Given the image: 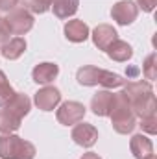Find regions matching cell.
Returning a JSON list of instances; mask_svg holds the SVG:
<instances>
[{
    "instance_id": "obj_2",
    "label": "cell",
    "mask_w": 157,
    "mask_h": 159,
    "mask_svg": "<svg viewBox=\"0 0 157 159\" xmlns=\"http://www.w3.org/2000/svg\"><path fill=\"white\" fill-rule=\"evenodd\" d=\"M111 124H113V129L120 133V135H128L135 129L137 126V117L129 106V100L126 98V94L120 91L115 93V100H113V106H111Z\"/></svg>"
},
{
    "instance_id": "obj_27",
    "label": "cell",
    "mask_w": 157,
    "mask_h": 159,
    "mask_svg": "<svg viewBox=\"0 0 157 159\" xmlns=\"http://www.w3.org/2000/svg\"><path fill=\"white\" fill-rule=\"evenodd\" d=\"M79 159H102V157H100L98 154H94V152H85Z\"/></svg>"
},
{
    "instance_id": "obj_12",
    "label": "cell",
    "mask_w": 157,
    "mask_h": 159,
    "mask_svg": "<svg viewBox=\"0 0 157 159\" xmlns=\"http://www.w3.org/2000/svg\"><path fill=\"white\" fill-rule=\"evenodd\" d=\"M59 74V67L56 63H50V61H44V63H39L34 67L32 70V80L39 85H48L52 83L54 80L57 78Z\"/></svg>"
},
{
    "instance_id": "obj_28",
    "label": "cell",
    "mask_w": 157,
    "mask_h": 159,
    "mask_svg": "<svg viewBox=\"0 0 157 159\" xmlns=\"http://www.w3.org/2000/svg\"><path fill=\"white\" fill-rule=\"evenodd\" d=\"M139 74V69H129V76H137Z\"/></svg>"
},
{
    "instance_id": "obj_19",
    "label": "cell",
    "mask_w": 157,
    "mask_h": 159,
    "mask_svg": "<svg viewBox=\"0 0 157 159\" xmlns=\"http://www.w3.org/2000/svg\"><path fill=\"white\" fill-rule=\"evenodd\" d=\"M22 120L17 119L15 115H11L6 109H0V133H13L20 128Z\"/></svg>"
},
{
    "instance_id": "obj_1",
    "label": "cell",
    "mask_w": 157,
    "mask_h": 159,
    "mask_svg": "<svg viewBox=\"0 0 157 159\" xmlns=\"http://www.w3.org/2000/svg\"><path fill=\"white\" fill-rule=\"evenodd\" d=\"M122 93L129 100V106L135 113V117L144 119L155 115L157 104H155V94L152 89L150 81H128L122 85Z\"/></svg>"
},
{
    "instance_id": "obj_24",
    "label": "cell",
    "mask_w": 157,
    "mask_h": 159,
    "mask_svg": "<svg viewBox=\"0 0 157 159\" xmlns=\"http://www.w3.org/2000/svg\"><path fill=\"white\" fill-rule=\"evenodd\" d=\"M9 35H11V32H9V28L6 24V19L0 17V44H4V43H7V41L11 39Z\"/></svg>"
},
{
    "instance_id": "obj_15",
    "label": "cell",
    "mask_w": 157,
    "mask_h": 159,
    "mask_svg": "<svg viewBox=\"0 0 157 159\" xmlns=\"http://www.w3.org/2000/svg\"><path fill=\"white\" fill-rule=\"evenodd\" d=\"M63 30H65V37L70 41V43H83V41H87V37L91 35L89 26L83 20H79V19L69 20Z\"/></svg>"
},
{
    "instance_id": "obj_29",
    "label": "cell",
    "mask_w": 157,
    "mask_h": 159,
    "mask_svg": "<svg viewBox=\"0 0 157 159\" xmlns=\"http://www.w3.org/2000/svg\"><path fill=\"white\" fill-rule=\"evenodd\" d=\"M146 159H155V156H150V157H146Z\"/></svg>"
},
{
    "instance_id": "obj_21",
    "label": "cell",
    "mask_w": 157,
    "mask_h": 159,
    "mask_svg": "<svg viewBox=\"0 0 157 159\" xmlns=\"http://www.w3.org/2000/svg\"><path fill=\"white\" fill-rule=\"evenodd\" d=\"M15 89L9 85V81H7V76L0 70V107H4L13 96H15Z\"/></svg>"
},
{
    "instance_id": "obj_18",
    "label": "cell",
    "mask_w": 157,
    "mask_h": 159,
    "mask_svg": "<svg viewBox=\"0 0 157 159\" xmlns=\"http://www.w3.org/2000/svg\"><path fill=\"white\" fill-rule=\"evenodd\" d=\"M79 0H54L52 2V11L57 19H69L78 11Z\"/></svg>"
},
{
    "instance_id": "obj_5",
    "label": "cell",
    "mask_w": 157,
    "mask_h": 159,
    "mask_svg": "<svg viewBox=\"0 0 157 159\" xmlns=\"http://www.w3.org/2000/svg\"><path fill=\"white\" fill-rule=\"evenodd\" d=\"M4 19H6L9 32L15 35H24L34 28V15L28 9H24L22 6H17L15 9L7 11V15Z\"/></svg>"
},
{
    "instance_id": "obj_4",
    "label": "cell",
    "mask_w": 157,
    "mask_h": 159,
    "mask_svg": "<svg viewBox=\"0 0 157 159\" xmlns=\"http://www.w3.org/2000/svg\"><path fill=\"white\" fill-rule=\"evenodd\" d=\"M35 146L13 133L0 135V159H34Z\"/></svg>"
},
{
    "instance_id": "obj_26",
    "label": "cell",
    "mask_w": 157,
    "mask_h": 159,
    "mask_svg": "<svg viewBox=\"0 0 157 159\" xmlns=\"http://www.w3.org/2000/svg\"><path fill=\"white\" fill-rule=\"evenodd\" d=\"M19 2L20 0H0V11H11V9H15L17 6H19Z\"/></svg>"
},
{
    "instance_id": "obj_17",
    "label": "cell",
    "mask_w": 157,
    "mask_h": 159,
    "mask_svg": "<svg viewBox=\"0 0 157 159\" xmlns=\"http://www.w3.org/2000/svg\"><path fill=\"white\" fill-rule=\"evenodd\" d=\"M105 52H107V56H109L113 61H118V63H124V61L131 59V56H133V48H131V44L126 43V41H120V39L113 41L111 46H109Z\"/></svg>"
},
{
    "instance_id": "obj_7",
    "label": "cell",
    "mask_w": 157,
    "mask_h": 159,
    "mask_svg": "<svg viewBox=\"0 0 157 159\" xmlns=\"http://www.w3.org/2000/svg\"><path fill=\"white\" fill-rule=\"evenodd\" d=\"M137 15H139V7L131 0H120L111 7V17L120 26H128L133 20H137Z\"/></svg>"
},
{
    "instance_id": "obj_8",
    "label": "cell",
    "mask_w": 157,
    "mask_h": 159,
    "mask_svg": "<svg viewBox=\"0 0 157 159\" xmlns=\"http://www.w3.org/2000/svg\"><path fill=\"white\" fill-rule=\"evenodd\" d=\"M34 102L35 106L39 107L41 111H54L59 102H61V93L57 87H52V85H44L43 89H39L34 96Z\"/></svg>"
},
{
    "instance_id": "obj_10",
    "label": "cell",
    "mask_w": 157,
    "mask_h": 159,
    "mask_svg": "<svg viewBox=\"0 0 157 159\" xmlns=\"http://www.w3.org/2000/svg\"><path fill=\"white\" fill-rule=\"evenodd\" d=\"M91 37H92V43L98 50H107L111 46V43L118 39V34L111 24H98L92 30Z\"/></svg>"
},
{
    "instance_id": "obj_25",
    "label": "cell",
    "mask_w": 157,
    "mask_h": 159,
    "mask_svg": "<svg viewBox=\"0 0 157 159\" xmlns=\"http://www.w3.org/2000/svg\"><path fill=\"white\" fill-rule=\"evenodd\" d=\"M135 4H137L139 9H142V11H146V13H152V11L155 9L157 0H137Z\"/></svg>"
},
{
    "instance_id": "obj_3",
    "label": "cell",
    "mask_w": 157,
    "mask_h": 159,
    "mask_svg": "<svg viewBox=\"0 0 157 159\" xmlns=\"http://www.w3.org/2000/svg\"><path fill=\"white\" fill-rule=\"evenodd\" d=\"M76 80H78L79 85H83V87L102 85L104 89H117V87H122L126 83V80H122L120 74L104 70V69H98L94 65H85V67L78 69Z\"/></svg>"
},
{
    "instance_id": "obj_23",
    "label": "cell",
    "mask_w": 157,
    "mask_h": 159,
    "mask_svg": "<svg viewBox=\"0 0 157 159\" xmlns=\"http://www.w3.org/2000/svg\"><path fill=\"white\" fill-rule=\"evenodd\" d=\"M157 117L155 115H152V117H144V119H141V128L146 131V133H150V135H155L157 133Z\"/></svg>"
},
{
    "instance_id": "obj_13",
    "label": "cell",
    "mask_w": 157,
    "mask_h": 159,
    "mask_svg": "<svg viewBox=\"0 0 157 159\" xmlns=\"http://www.w3.org/2000/svg\"><path fill=\"white\" fill-rule=\"evenodd\" d=\"M129 150H131V154H133L135 159H146L150 156H154V143L146 135L137 133L129 141Z\"/></svg>"
},
{
    "instance_id": "obj_9",
    "label": "cell",
    "mask_w": 157,
    "mask_h": 159,
    "mask_svg": "<svg viewBox=\"0 0 157 159\" xmlns=\"http://www.w3.org/2000/svg\"><path fill=\"white\" fill-rule=\"evenodd\" d=\"M70 137H72V141H74L76 144L83 146V148H91V146H94L96 141H98V129H96L92 124H89V122H78V124L72 128Z\"/></svg>"
},
{
    "instance_id": "obj_22",
    "label": "cell",
    "mask_w": 157,
    "mask_h": 159,
    "mask_svg": "<svg viewBox=\"0 0 157 159\" xmlns=\"http://www.w3.org/2000/svg\"><path fill=\"white\" fill-rule=\"evenodd\" d=\"M157 56L155 52L154 54H150L148 57H146V61H144V65H142V74L146 76V80H155L157 78Z\"/></svg>"
},
{
    "instance_id": "obj_14",
    "label": "cell",
    "mask_w": 157,
    "mask_h": 159,
    "mask_svg": "<svg viewBox=\"0 0 157 159\" xmlns=\"http://www.w3.org/2000/svg\"><path fill=\"white\" fill-rule=\"evenodd\" d=\"M2 109L9 111L11 115H15L17 119L22 120L28 113H30V109H32V100H30L26 94H22V93H15V96H13Z\"/></svg>"
},
{
    "instance_id": "obj_11",
    "label": "cell",
    "mask_w": 157,
    "mask_h": 159,
    "mask_svg": "<svg viewBox=\"0 0 157 159\" xmlns=\"http://www.w3.org/2000/svg\"><path fill=\"white\" fill-rule=\"evenodd\" d=\"M113 100H115V93H111L109 89L98 91V93L92 96V100H91V109H92V113H94L96 117H109Z\"/></svg>"
},
{
    "instance_id": "obj_20",
    "label": "cell",
    "mask_w": 157,
    "mask_h": 159,
    "mask_svg": "<svg viewBox=\"0 0 157 159\" xmlns=\"http://www.w3.org/2000/svg\"><path fill=\"white\" fill-rule=\"evenodd\" d=\"M52 2L54 0H22V7L32 15H43L52 7Z\"/></svg>"
},
{
    "instance_id": "obj_6",
    "label": "cell",
    "mask_w": 157,
    "mask_h": 159,
    "mask_svg": "<svg viewBox=\"0 0 157 159\" xmlns=\"http://www.w3.org/2000/svg\"><path fill=\"white\" fill-rule=\"evenodd\" d=\"M85 106L81 102H74V100H69V102H63L56 113V117L59 120V124L63 126H72V124H78L83 120L85 117Z\"/></svg>"
},
{
    "instance_id": "obj_16",
    "label": "cell",
    "mask_w": 157,
    "mask_h": 159,
    "mask_svg": "<svg viewBox=\"0 0 157 159\" xmlns=\"http://www.w3.org/2000/svg\"><path fill=\"white\" fill-rule=\"evenodd\" d=\"M24 52H26V41L22 37H13V39H9L7 43H4L0 46V54L9 61L19 59Z\"/></svg>"
}]
</instances>
